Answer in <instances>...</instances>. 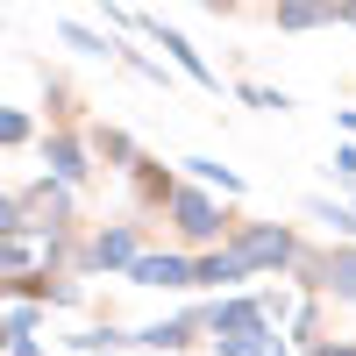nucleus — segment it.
Masks as SVG:
<instances>
[{
  "mask_svg": "<svg viewBox=\"0 0 356 356\" xmlns=\"http://www.w3.org/2000/svg\"><path fill=\"white\" fill-rule=\"evenodd\" d=\"M235 257H243L250 271H271V264H292V235H285V228H250L243 243H235Z\"/></svg>",
  "mask_w": 356,
  "mask_h": 356,
  "instance_id": "obj_1",
  "label": "nucleus"
},
{
  "mask_svg": "<svg viewBox=\"0 0 356 356\" xmlns=\"http://www.w3.org/2000/svg\"><path fill=\"white\" fill-rule=\"evenodd\" d=\"M207 321H214L221 342H250V335H264V321H271V314H264L257 300H228V307H214Z\"/></svg>",
  "mask_w": 356,
  "mask_h": 356,
  "instance_id": "obj_2",
  "label": "nucleus"
},
{
  "mask_svg": "<svg viewBox=\"0 0 356 356\" xmlns=\"http://www.w3.org/2000/svg\"><path fill=\"white\" fill-rule=\"evenodd\" d=\"M171 214H178V228H186L193 243H207V235L221 228V214H214V200H200V193H171Z\"/></svg>",
  "mask_w": 356,
  "mask_h": 356,
  "instance_id": "obj_3",
  "label": "nucleus"
},
{
  "mask_svg": "<svg viewBox=\"0 0 356 356\" xmlns=\"http://www.w3.org/2000/svg\"><path fill=\"white\" fill-rule=\"evenodd\" d=\"M136 285H193V264L186 257H143L136 264Z\"/></svg>",
  "mask_w": 356,
  "mask_h": 356,
  "instance_id": "obj_4",
  "label": "nucleus"
},
{
  "mask_svg": "<svg viewBox=\"0 0 356 356\" xmlns=\"http://www.w3.org/2000/svg\"><path fill=\"white\" fill-rule=\"evenodd\" d=\"M200 335V314H178V321H150V328H143V342L150 349H186Z\"/></svg>",
  "mask_w": 356,
  "mask_h": 356,
  "instance_id": "obj_5",
  "label": "nucleus"
},
{
  "mask_svg": "<svg viewBox=\"0 0 356 356\" xmlns=\"http://www.w3.org/2000/svg\"><path fill=\"white\" fill-rule=\"evenodd\" d=\"M235 278H250V264L235 257V250H221V257H207V264H193V285H235Z\"/></svg>",
  "mask_w": 356,
  "mask_h": 356,
  "instance_id": "obj_6",
  "label": "nucleus"
},
{
  "mask_svg": "<svg viewBox=\"0 0 356 356\" xmlns=\"http://www.w3.org/2000/svg\"><path fill=\"white\" fill-rule=\"evenodd\" d=\"M93 264H129V271H136V264H143L136 257V228H107L93 243Z\"/></svg>",
  "mask_w": 356,
  "mask_h": 356,
  "instance_id": "obj_7",
  "label": "nucleus"
},
{
  "mask_svg": "<svg viewBox=\"0 0 356 356\" xmlns=\"http://www.w3.org/2000/svg\"><path fill=\"white\" fill-rule=\"evenodd\" d=\"M157 43H164V50H171V57H178V65H186V72H193V79H200V86H221V79H214V72H207V65H200V50H193V43H186V36H178V29H164V22H157Z\"/></svg>",
  "mask_w": 356,
  "mask_h": 356,
  "instance_id": "obj_8",
  "label": "nucleus"
},
{
  "mask_svg": "<svg viewBox=\"0 0 356 356\" xmlns=\"http://www.w3.org/2000/svg\"><path fill=\"white\" fill-rule=\"evenodd\" d=\"M43 157H50V171H57V178H86V157H79V143H72V136L43 143Z\"/></svg>",
  "mask_w": 356,
  "mask_h": 356,
  "instance_id": "obj_9",
  "label": "nucleus"
},
{
  "mask_svg": "<svg viewBox=\"0 0 356 356\" xmlns=\"http://www.w3.org/2000/svg\"><path fill=\"white\" fill-rule=\"evenodd\" d=\"M321 278H328L335 292H349V300H356V250H342V257H328V264H321Z\"/></svg>",
  "mask_w": 356,
  "mask_h": 356,
  "instance_id": "obj_10",
  "label": "nucleus"
},
{
  "mask_svg": "<svg viewBox=\"0 0 356 356\" xmlns=\"http://www.w3.org/2000/svg\"><path fill=\"white\" fill-rule=\"evenodd\" d=\"M321 22H342V8H278V29H321Z\"/></svg>",
  "mask_w": 356,
  "mask_h": 356,
  "instance_id": "obj_11",
  "label": "nucleus"
},
{
  "mask_svg": "<svg viewBox=\"0 0 356 356\" xmlns=\"http://www.w3.org/2000/svg\"><path fill=\"white\" fill-rule=\"evenodd\" d=\"M307 214H314V221H328V228H342V235H356V207H335V200H314Z\"/></svg>",
  "mask_w": 356,
  "mask_h": 356,
  "instance_id": "obj_12",
  "label": "nucleus"
},
{
  "mask_svg": "<svg viewBox=\"0 0 356 356\" xmlns=\"http://www.w3.org/2000/svg\"><path fill=\"white\" fill-rule=\"evenodd\" d=\"M65 43H72V50H86V57H107V50H114V43H100V36H93V29H79V22H65Z\"/></svg>",
  "mask_w": 356,
  "mask_h": 356,
  "instance_id": "obj_13",
  "label": "nucleus"
},
{
  "mask_svg": "<svg viewBox=\"0 0 356 356\" xmlns=\"http://www.w3.org/2000/svg\"><path fill=\"white\" fill-rule=\"evenodd\" d=\"M193 171H200V178H221V193H235V186H243V178H235L228 164H214V157H193Z\"/></svg>",
  "mask_w": 356,
  "mask_h": 356,
  "instance_id": "obj_14",
  "label": "nucleus"
},
{
  "mask_svg": "<svg viewBox=\"0 0 356 356\" xmlns=\"http://www.w3.org/2000/svg\"><path fill=\"white\" fill-rule=\"evenodd\" d=\"M72 342H79V349H122L129 335H114V328H86V335H72Z\"/></svg>",
  "mask_w": 356,
  "mask_h": 356,
  "instance_id": "obj_15",
  "label": "nucleus"
},
{
  "mask_svg": "<svg viewBox=\"0 0 356 356\" xmlns=\"http://www.w3.org/2000/svg\"><path fill=\"white\" fill-rule=\"evenodd\" d=\"M29 328H36V307H8V335L29 342Z\"/></svg>",
  "mask_w": 356,
  "mask_h": 356,
  "instance_id": "obj_16",
  "label": "nucleus"
},
{
  "mask_svg": "<svg viewBox=\"0 0 356 356\" xmlns=\"http://www.w3.org/2000/svg\"><path fill=\"white\" fill-rule=\"evenodd\" d=\"M243 100H250V107H292L285 93H264V86H243Z\"/></svg>",
  "mask_w": 356,
  "mask_h": 356,
  "instance_id": "obj_17",
  "label": "nucleus"
},
{
  "mask_svg": "<svg viewBox=\"0 0 356 356\" xmlns=\"http://www.w3.org/2000/svg\"><path fill=\"white\" fill-rule=\"evenodd\" d=\"M314 356H356V342H321Z\"/></svg>",
  "mask_w": 356,
  "mask_h": 356,
  "instance_id": "obj_18",
  "label": "nucleus"
},
{
  "mask_svg": "<svg viewBox=\"0 0 356 356\" xmlns=\"http://www.w3.org/2000/svg\"><path fill=\"white\" fill-rule=\"evenodd\" d=\"M342 22H349V29H356V8H342Z\"/></svg>",
  "mask_w": 356,
  "mask_h": 356,
  "instance_id": "obj_19",
  "label": "nucleus"
}]
</instances>
